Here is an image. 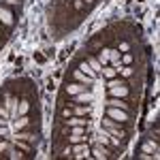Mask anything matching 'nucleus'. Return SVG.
<instances>
[{"instance_id": "f257e3e1", "label": "nucleus", "mask_w": 160, "mask_h": 160, "mask_svg": "<svg viewBox=\"0 0 160 160\" xmlns=\"http://www.w3.org/2000/svg\"><path fill=\"white\" fill-rule=\"evenodd\" d=\"M107 118L115 120V122L122 124V126L130 122V115H128V111H124V109H115V107H107Z\"/></svg>"}, {"instance_id": "f03ea898", "label": "nucleus", "mask_w": 160, "mask_h": 160, "mask_svg": "<svg viewBox=\"0 0 160 160\" xmlns=\"http://www.w3.org/2000/svg\"><path fill=\"white\" fill-rule=\"evenodd\" d=\"M0 24H4L7 28H13L15 26V15L9 7H4V4H0Z\"/></svg>"}, {"instance_id": "7ed1b4c3", "label": "nucleus", "mask_w": 160, "mask_h": 160, "mask_svg": "<svg viewBox=\"0 0 160 160\" xmlns=\"http://www.w3.org/2000/svg\"><path fill=\"white\" fill-rule=\"evenodd\" d=\"M107 90H109V96H115V98H126L130 94V88H128L126 81H122V83H118L113 88H107Z\"/></svg>"}, {"instance_id": "20e7f679", "label": "nucleus", "mask_w": 160, "mask_h": 160, "mask_svg": "<svg viewBox=\"0 0 160 160\" xmlns=\"http://www.w3.org/2000/svg\"><path fill=\"white\" fill-rule=\"evenodd\" d=\"M9 139H22V141H28V143H37L38 132H34L32 128H30V130H15V137L9 135Z\"/></svg>"}, {"instance_id": "39448f33", "label": "nucleus", "mask_w": 160, "mask_h": 160, "mask_svg": "<svg viewBox=\"0 0 160 160\" xmlns=\"http://www.w3.org/2000/svg\"><path fill=\"white\" fill-rule=\"evenodd\" d=\"M71 75L75 77V81H79V83H83L86 88H90V86H94V83H96V79H92V77H88V75H86V73H81L79 68H73V71H71Z\"/></svg>"}, {"instance_id": "423d86ee", "label": "nucleus", "mask_w": 160, "mask_h": 160, "mask_svg": "<svg viewBox=\"0 0 160 160\" xmlns=\"http://www.w3.org/2000/svg\"><path fill=\"white\" fill-rule=\"evenodd\" d=\"M105 105H107V107H115V109H124V111H130V105H128L126 100H124V98H115V96H109Z\"/></svg>"}, {"instance_id": "0eeeda50", "label": "nucleus", "mask_w": 160, "mask_h": 160, "mask_svg": "<svg viewBox=\"0 0 160 160\" xmlns=\"http://www.w3.org/2000/svg\"><path fill=\"white\" fill-rule=\"evenodd\" d=\"M92 156L94 158H109L111 156V152H109V148L107 145H102V143H98V145H94V149H92Z\"/></svg>"}, {"instance_id": "6e6552de", "label": "nucleus", "mask_w": 160, "mask_h": 160, "mask_svg": "<svg viewBox=\"0 0 160 160\" xmlns=\"http://www.w3.org/2000/svg\"><path fill=\"white\" fill-rule=\"evenodd\" d=\"M94 100V94L90 92V90H83V92H79V94H73V102H92Z\"/></svg>"}, {"instance_id": "1a4fd4ad", "label": "nucleus", "mask_w": 160, "mask_h": 160, "mask_svg": "<svg viewBox=\"0 0 160 160\" xmlns=\"http://www.w3.org/2000/svg\"><path fill=\"white\" fill-rule=\"evenodd\" d=\"M62 122L66 124V126H88V120H86V118H81V115H75V118H66V120H62Z\"/></svg>"}, {"instance_id": "9d476101", "label": "nucleus", "mask_w": 160, "mask_h": 160, "mask_svg": "<svg viewBox=\"0 0 160 160\" xmlns=\"http://www.w3.org/2000/svg\"><path fill=\"white\" fill-rule=\"evenodd\" d=\"M141 152H143V154H152V156H156L154 152H158V143H156V141H143Z\"/></svg>"}, {"instance_id": "9b49d317", "label": "nucleus", "mask_w": 160, "mask_h": 160, "mask_svg": "<svg viewBox=\"0 0 160 160\" xmlns=\"http://www.w3.org/2000/svg\"><path fill=\"white\" fill-rule=\"evenodd\" d=\"M83 90H88L83 83H79V81H75V83H68V86L64 88V92L66 94H79V92H83Z\"/></svg>"}, {"instance_id": "f8f14e48", "label": "nucleus", "mask_w": 160, "mask_h": 160, "mask_svg": "<svg viewBox=\"0 0 160 160\" xmlns=\"http://www.w3.org/2000/svg\"><path fill=\"white\" fill-rule=\"evenodd\" d=\"M9 141H13V143H15V148L22 149V152H26V154H30V152H32V143H28V141H22V139H9Z\"/></svg>"}, {"instance_id": "ddd939ff", "label": "nucleus", "mask_w": 160, "mask_h": 160, "mask_svg": "<svg viewBox=\"0 0 160 160\" xmlns=\"http://www.w3.org/2000/svg\"><path fill=\"white\" fill-rule=\"evenodd\" d=\"M79 71H81V73H86L88 77H92V79H96V81H98V75L90 68V64H88L86 60H79Z\"/></svg>"}, {"instance_id": "4468645a", "label": "nucleus", "mask_w": 160, "mask_h": 160, "mask_svg": "<svg viewBox=\"0 0 160 160\" xmlns=\"http://www.w3.org/2000/svg\"><path fill=\"white\" fill-rule=\"evenodd\" d=\"M86 62L90 64V68H92L96 75L100 73V68H102V66H100V62L96 60V56H90V53H86Z\"/></svg>"}, {"instance_id": "2eb2a0df", "label": "nucleus", "mask_w": 160, "mask_h": 160, "mask_svg": "<svg viewBox=\"0 0 160 160\" xmlns=\"http://www.w3.org/2000/svg\"><path fill=\"white\" fill-rule=\"evenodd\" d=\"M30 111V100L28 98H19V105H17V118L19 115H28Z\"/></svg>"}, {"instance_id": "dca6fc26", "label": "nucleus", "mask_w": 160, "mask_h": 160, "mask_svg": "<svg viewBox=\"0 0 160 160\" xmlns=\"http://www.w3.org/2000/svg\"><path fill=\"white\" fill-rule=\"evenodd\" d=\"M73 113H75V115L86 118L88 113H90V107H83V105H79V102H77V105H73Z\"/></svg>"}, {"instance_id": "f3484780", "label": "nucleus", "mask_w": 160, "mask_h": 160, "mask_svg": "<svg viewBox=\"0 0 160 160\" xmlns=\"http://www.w3.org/2000/svg\"><path fill=\"white\" fill-rule=\"evenodd\" d=\"M118 75H120V77H124V79H130V77L135 75V68H130V66H122V68L118 71Z\"/></svg>"}, {"instance_id": "a211bd4d", "label": "nucleus", "mask_w": 160, "mask_h": 160, "mask_svg": "<svg viewBox=\"0 0 160 160\" xmlns=\"http://www.w3.org/2000/svg\"><path fill=\"white\" fill-rule=\"evenodd\" d=\"M58 158H73V148H71V145L62 148V149H60V154H58Z\"/></svg>"}, {"instance_id": "6ab92c4d", "label": "nucleus", "mask_w": 160, "mask_h": 160, "mask_svg": "<svg viewBox=\"0 0 160 160\" xmlns=\"http://www.w3.org/2000/svg\"><path fill=\"white\" fill-rule=\"evenodd\" d=\"M132 60H135V56H132L130 51L122 53V64H124V66H130V64H132Z\"/></svg>"}, {"instance_id": "aec40b11", "label": "nucleus", "mask_w": 160, "mask_h": 160, "mask_svg": "<svg viewBox=\"0 0 160 160\" xmlns=\"http://www.w3.org/2000/svg\"><path fill=\"white\" fill-rule=\"evenodd\" d=\"M115 49L120 51V53H126V51H130V43H128V41H122V43H118Z\"/></svg>"}, {"instance_id": "412c9836", "label": "nucleus", "mask_w": 160, "mask_h": 160, "mask_svg": "<svg viewBox=\"0 0 160 160\" xmlns=\"http://www.w3.org/2000/svg\"><path fill=\"white\" fill-rule=\"evenodd\" d=\"M68 137V143H79V141H86L83 135H66Z\"/></svg>"}, {"instance_id": "4be33fe9", "label": "nucleus", "mask_w": 160, "mask_h": 160, "mask_svg": "<svg viewBox=\"0 0 160 160\" xmlns=\"http://www.w3.org/2000/svg\"><path fill=\"white\" fill-rule=\"evenodd\" d=\"M0 115L7 118V120H11V111H9V107H4L2 102H0Z\"/></svg>"}, {"instance_id": "5701e85b", "label": "nucleus", "mask_w": 160, "mask_h": 160, "mask_svg": "<svg viewBox=\"0 0 160 160\" xmlns=\"http://www.w3.org/2000/svg\"><path fill=\"white\" fill-rule=\"evenodd\" d=\"M0 4H4V7H19V0H0Z\"/></svg>"}, {"instance_id": "b1692460", "label": "nucleus", "mask_w": 160, "mask_h": 160, "mask_svg": "<svg viewBox=\"0 0 160 160\" xmlns=\"http://www.w3.org/2000/svg\"><path fill=\"white\" fill-rule=\"evenodd\" d=\"M73 7L77 9V11H83V9H86V4H83V0H73Z\"/></svg>"}, {"instance_id": "393cba45", "label": "nucleus", "mask_w": 160, "mask_h": 160, "mask_svg": "<svg viewBox=\"0 0 160 160\" xmlns=\"http://www.w3.org/2000/svg\"><path fill=\"white\" fill-rule=\"evenodd\" d=\"M9 135H11L9 126H0V139H2V137H9Z\"/></svg>"}, {"instance_id": "a878e982", "label": "nucleus", "mask_w": 160, "mask_h": 160, "mask_svg": "<svg viewBox=\"0 0 160 160\" xmlns=\"http://www.w3.org/2000/svg\"><path fill=\"white\" fill-rule=\"evenodd\" d=\"M7 149H9V139H7V141H2V139H0V154H4Z\"/></svg>"}, {"instance_id": "bb28decb", "label": "nucleus", "mask_w": 160, "mask_h": 160, "mask_svg": "<svg viewBox=\"0 0 160 160\" xmlns=\"http://www.w3.org/2000/svg\"><path fill=\"white\" fill-rule=\"evenodd\" d=\"M0 126H11V120H7V118L0 115Z\"/></svg>"}, {"instance_id": "cd10ccee", "label": "nucleus", "mask_w": 160, "mask_h": 160, "mask_svg": "<svg viewBox=\"0 0 160 160\" xmlns=\"http://www.w3.org/2000/svg\"><path fill=\"white\" fill-rule=\"evenodd\" d=\"M94 2H96V0H83V4H90V7H92Z\"/></svg>"}]
</instances>
